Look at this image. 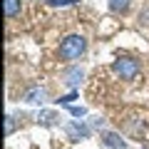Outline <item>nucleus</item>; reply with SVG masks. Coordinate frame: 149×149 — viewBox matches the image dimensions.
<instances>
[{"label": "nucleus", "mask_w": 149, "mask_h": 149, "mask_svg": "<svg viewBox=\"0 0 149 149\" xmlns=\"http://www.w3.org/2000/svg\"><path fill=\"white\" fill-rule=\"evenodd\" d=\"M50 5H74L77 0H47Z\"/></svg>", "instance_id": "9b49d317"}, {"label": "nucleus", "mask_w": 149, "mask_h": 149, "mask_svg": "<svg viewBox=\"0 0 149 149\" xmlns=\"http://www.w3.org/2000/svg\"><path fill=\"white\" fill-rule=\"evenodd\" d=\"M42 97H45L42 90H32V92L25 95V102H42Z\"/></svg>", "instance_id": "0eeeda50"}, {"label": "nucleus", "mask_w": 149, "mask_h": 149, "mask_svg": "<svg viewBox=\"0 0 149 149\" xmlns=\"http://www.w3.org/2000/svg\"><path fill=\"white\" fill-rule=\"evenodd\" d=\"M67 134L72 139H85V137H90V129L85 127V124H74V122H70L67 124Z\"/></svg>", "instance_id": "20e7f679"}, {"label": "nucleus", "mask_w": 149, "mask_h": 149, "mask_svg": "<svg viewBox=\"0 0 149 149\" xmlns=\"http://www.w3.org/2000/svg\"><path fill=\"white\" fill-rule=\"evenodd\" d=\"M102 144H104L107 149H127V142H124L117 132H104L102 134Z\"/></svg>", "instance_id": "7ed1b4c3"}, {"label": "nucleus", "mask_w": 149, "mask_h": 149, "mask_svg": "<svg viewBox=\"0 0 149 149\" xmlns=\"http://www.w3.org/2000/svg\"><path fill=\"white\" fill-rule=\"evenodd\" d=\"M129 8V0H109V10L112 13H124Z\"/></svg>", "instance_id": "423d86ee"}, {"label": "nucleus", "mask_w": 149, "mask_h": 149, "mask_svg": "<svg viewBox=\"0 0 149 149\" xmlns=\"http://www.w3.org/2000/svg\"><path fill=\"white\" fill-rule=\"evenodd\" d=\"M40 117H42V119H40L42 124H55V119H57V114H52V112H42Z\"/></svg>", "instance_id": "1a4fd4ad"}, {"label": "nucleus", "mask_w": 149, "mask_h": 149, "mask_svg": "<svg viewBox=\"0 0 149 149\" xmlns=\"http://www.w3.org/2000/svg\"><path fill=\"white\" fill-rule=\"evenodd\" d=\"M87 50V40L82 35H70L60 42V57L62 60H77Z\"/></svg>", "instance_id": "f257e3e1"}, {"label": "nucleus", "mask_w": 149, "mask_h": 149, "mask_svg": "<svg viewBox=\"0 0 149 149\" xmlns=\"http://www.w3.org/2000/svg\"><path fill=\"white\" fill-rule=\"evenodd\" d=\"M67 77H70V85H77V82H80L82 80V70H77V67H74V70H70V72H67Z\"/></svg>", "instance_id": "6e6552de"}, {"label": "nucleus", "mask_w": 149, "mask_h": 149, "mask_svg": "<svg viewBox=\"0 0 149 149\" xmlns=\"http://www.w3.org/2000/svg\"><path fill=\"white\" fill-rule=\"evenodd\" d=\"M70 114H72V117H85L87 109H85V107H74V104H70Z\"/></svg>", "instance_id": "9d476101"}, {"label": "nucleus", "mask_w": 149, "mask_h": 149, "mask_svg": "<svg viewBox=\"0 0 149 149\" xmlns=\"http://www.w3.org/2000/svg\"><path fill=\"white\" fill-rule=\"evenodd\" d=\"M13 129H15V122H13V117H8V122H5V132L13 134Z\"/></svg>", "instance_id": "f8f14e48"}, {"label": "nucleus", "mask_w": 149, "mask_h": 149, "mask_svg": "<svg viewBox=\"0 0 149 149\" xmlns=\"http://www.w3.org/2000/svg\"><path fill=\"white\" fill-rule=\"evenodd\" d=\"M112 72L119 74L122 80H134L139 74V62L132 57H117L114 62H112Z\"/></svg>", "instance_id": "f03ea898"}, {"label": "nucleus", "mask_w": 149, "mask_h": 149, "mask_svg": "<svg viewBox=\"0 0 149 149\" xmlns=\"http://www.w3.org/2000/svg\"><path fill=\"white\" fill-rule=\"evenodd\" d=\"M20 8H22L20 0H5V15L8 17H17L20 15Z\"/></svg>", "instance_id": "39448f33"}]
</instances>
